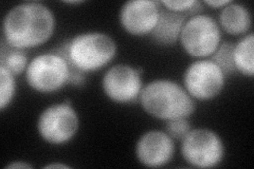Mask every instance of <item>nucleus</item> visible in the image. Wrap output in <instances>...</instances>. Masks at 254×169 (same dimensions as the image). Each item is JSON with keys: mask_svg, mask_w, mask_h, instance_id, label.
Returning a JSON list of instances; mask_svg holds the SVG:
<instances>
[{"mask_svg": "<svg viewBox=\"0 0 254 169\" xmlns=\"http://www.w3.org/2000/svg\"><path fill=\"white\" fill-rule=\"evenodd\" d=\"M55 18L49 7L39 2L14 6L3 20V42L15 49L44 45L53 35Z\"/></svg>", "mask_w": 254, "mask_h": 169, "instance_id": "nucleus-1", "label": "nucleus"}, {"mask_svg": "<svg viewBox=\"0 0 254 169\" xmlns=\"http://www.w3.org/2000/svg\"><path fill=\"white\" fill-rule=\"evenodd\" d=\"M143 109L158 119L187 118L192 115L196 104L180 85L169 79H158L143 88L140 94Z\"/></svg>", "mask_w": 254, "mask_h": 169, "instance_id": "nucleus-2", "label": "nucleus"}, {"mask_svg": "<svg viewBox=\"0 0 254 169\" xmlns=\"http://www.w3.org/2000/svg\"><path fill=\"white\" fill-rule=\"evenodd\" d=\"M53 52L66 58L71 68L87 73L107 66L116 56L117 46L105 33L87 32L76 35Z\"/></svg>", "mask_w": 254, "mask_h": 169, "instance_id": "nucleus-3", "label": "nucleus"}, {"mask_svg": "<svg viewBox=\"0 0 254 169\" xmlns=\"http://www.w3.org/2000/svg\"><path fill=\"white\" fill-rule=\"evenodd\" d=\"M71 69L67 59L58 53H43L29 63L26 79L33 90L52 93L69 84Z\"/></svg>", "mask_w": 254, "mask_h": 169, "instance_id": "nucleus-4", "label": "nucleus"}, {"mask_svg": "<svg viewBox=\"0 0 254 169\" xmlns=\"http://www.w3.org/2000/svg\"><path fill=\"white\" fill-rule=\"evenodd\" d=\"M185 51L193 57L212 56L220 45L221 32L218 23L208 15H195L186 21L180 33Z\"/></svg>", "mask_w": 254, "mask_h": 169, "instance_id": "nucleus-5", "label": "nucleus"}, {"mask_svg": "<svg viewBox=\"0 0 254 169\" xmlns=\"http://www.w3.org/2000/svg\"><path fill=\"white\" fill-rule=\"evenodd\" d=\"M79 127V118L71 102L54 104L39 115L37 130L43 140L52 145L68 143L74 138Z\"/></svg>", "mask_w": 254, "mask_h": 169, "instance_id": "nucleus-6", "label": "nucleus"}, {"mask_svg": "<svg viewBox=\"0 0 254 169\" xmlns=\"http://www.w3.org/2000/svg\"><path fill=\"white\" fill-rule=\"evenodd\" d=\"M181 155L194 167L212 168L221 163L225 146L217 133L199 128L190 130L182 140Z\"/></svg>", "mask_w": 254, "mask_h": 169, "instance_id": "nucleus-7", "label": "nucleus"}, {"mask_svg": "<svg viewBox=\"0 0 254 169\" xmlns=\"http://www.w3.org/2000/svg\"><path fill=\"white\" fill-rule=\"evenodd\" d=\"M226 75L212 60H197L185 72L184 84L193 99L209 101L220 94L225 87Z\"/></svg>", "mask_w": 254, "mask_h": 169, "instance_id": "nucleus-8", "label": "nucleus"}, {"mask_svg": "<svg viewBox=\"0 0 254 169\" xmlns=\"http://www.w3.org/2000/svg\"><path fill=\"white\" fill-rule=\"evenodd\" d=\"M143 69L128 65H117L110 68L103 77L102 86L107 98L119 104L136 102L142 91L141 74Z\"/></svg>", "mask_w": 254, "mask_h": 169, "instance_id": "nucleus-9", "label": "nucleus"}, {"mask_svg": "<svg viewBox=\"0 0 254 169\" xmlns=\"http://www.w3.org/2000/svg\"><path fill=\"white\" fill-rule=\"evenodd\" d=\"M159 4L160 2L153 0H131L125 2L120 11L122 28L134 36L150 34L159 19Z\"/></svg>", "mask_w": 254, "mask_h": 169, "instance_id": "nucleus-10", "label": "nucleus"}, {"mask_svg": "<svg viewBox=\"0 0 254 169\" xmlns=\"http://www.w3.org/2000/svg\"><path fill=\"white\" fill-rule=\"evenodd\" d=\"M136 154L139 162L144 166L161 167L171 162L175 154V145L166 132L148 131L138 141Z\"/></svg>", "mask_w": 254, "mask_h": 169, "instance_id": "nucleus-11", "label": "nucleus"}, {"mask_svg": "<svg viewBox=\"0 0 254 169\" xmlns=\"http://www.w3.org/2000/svg\"><path fill=\"white\" fill-rule=\"evenodd\" d=\"M186 21L187 18L184 14L160 10L158 22L150 35L158 45L173 46L178 42Z\"/></svg>", "mask_w": 254, "mask_h": 169, "instance_id": "nucleus-12", "label": "nucleus"}, {"mask_svg": "<svg viewBox=\"0 0 254 169\" xmlns=\"http://www.w3.org/2000/svg\"><path fill=\"white\" fill-rule=\"evenodd\" d=\"M220 25L231 35L246 34L251 28V14L247 7L231 2L222 9L219 16Z\"/></svg>", "mask_w": 254, "mask_h": 169, "instance_id": "nucleus-13", "label": "nucleus"}, {"mask_svg": "<svg viewBox=\"0 0 254 169\" xmlns=\"http://www.w3.org/2000/svg\"><path fill=\"white\" fill-rule=\"evenodd\" d=\"M234 63L236 71L243 75H254V35L250 33L243 37L234 47Z\"/></svg>", "mask_w": 254, "mask_h": 169, "instance_id": "nucleus-14", "label": "nucleus"}, {"mask_svg": "<svg viewBox=\"0 0 254 169\" xmlns=\"http://www.w3.org/2000/svg\"><path fill=\"white\" fill-rule=\"evenodd\" d=\"M0 66L9 70L14 76L22 74L27 71L29 66L28 57L22 50L15 49L7 46L4 42L1 46V57H0Z\"/></svg>", "mask_w": 254, "mask_h": 169, "instance_id": "nucleus-15", "label": "nucleus"}, {"mask_svg": "<svg viewBox=\"0 0 254 169\" xmlns=\"http://www.w3.org/2000/svg\"><path fill=\"white\" fill-rule=\"evenodd\" d=\"M234 44L225 42L219 45L215 53L212 55L211 60L216 63L225 75L232 74L236 71L234 63Z\"/></svg>", "mask_w": 254, "mask_h": 169, "instance_id": "nucleus-16", "label": "nucleus"}, {"mask_svg": "<svg viewBox=\"0 0 254 169\" xmlns=\"http://www.w3.org/2000/svg\"><path fill=\"white\" fill-rule=\"evenodd\" d=\"M16 92L15 76L0 66V109L2 111L12 103Z\"/></svg>", "mask_w": 254, "mask_h": 169, "instance_id": "nucleus-17", "label": "nucleus"}, {"mask_svg": "<svg viewBox=\"0 0 254 169\" xmlns=\"http://www.w3.org/2000/svg\"><path fill=\"white\" fill-rule=\"evenodd\" d=\"M160 4L165 6V9L174 12L177 14H182V13H190L198 15L197 13H199L201 11V2L196 1V0H185V1H175V0H164V1H160Z\"/></svg>", "mask_w": 254, "mask_h": 169, "instance_id": "nucleus-18", "label": "nucleus"}, {"mask_svg": "<svg viewBox=\"0 0 254 169\" xmlns=\"http://www.w3.org/2000/svg\"><path fill=\"white\" fill-rule=\"evenodd\" d=\"M190 130V124L187 118H177L166 122L165 132L174 140L182 141Z\"/></svg>", "mask_w": 254, "mask_h": 169, "instance_id": "nucleus-19", "label": "nucleus"}, {"mask_svg": "<svg viewBox=\"0 0 254 169\" xmlns=\"http://www.w3.org/2000/svg\"><path fill=\"white\" fill-rule=\"evenodd\" d=\"M86 82V77L84 75V72L78 71L76 69H71V74L69 78V84L73 86H82Z\"/></svg>", "mask_w": 254, "mask_h": 169, "instance_id": "nucleus-20", "label": "nucleus"}, {"mask_svg": "<svg viewBox=\"0 0 254 169\" xmlns=\"http://www.w3.org/2000/svg\"><path fill=\"white\" fill-rule=\"evenodd\" d=\"M231 2L232 1H230V0H212V1L211 0H205L204 1L205 4L214 7V9H220V7H225Z\"/></svg>", "mask_w": 254, "mask_h": 169, "instance_id": "nucleus-21", "label": "nucleus"}, {"mask_svg": "<svg viewBox=\"0 0 254 169\" xmlns=\"http://www.w3.org/2000/svg\"><path fill=\"white\" fill-rule=\"evenodd\" d=\"M33 166H32L31 164H28L26 162H22V161H18V162H13L9 165H6L5 168H13V169H16V168H32Z\"/></svg>", "mask_w": 254, "mask_h": 169, "instance_id": "nucleus-22", "label": "nucleus"}, {"mask_svg": "<svg viewBox=\"0 0 254 169\" xmlns=\"http://www.w3.org/2000/svg\"><path fill=\"white\" fill-rule=\"evenodd\" d=\"M69 167L70 166L62 164V163H51V164L46 165L44 168H69Z\"/></svg>", "mask_w": 254, "mask_h": 169, "instance_id": "nucleus-23", "label": "nucleus"}, {"mask_svg": "<svg viewBox=\"0 0 254 169\" xmlns=\"http://www.w3.org/2000/svg\"><path fill=\"white\" fill-rule=\"evenodd\" d=\"M68 4H78V3H82L83 1H65Z\"/></svg>", "mask_w": 254, "mask_h": 169, "instance_id": "nucleus-24", "label": "nucleus"}]
</instances>
